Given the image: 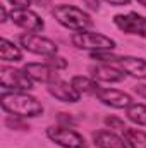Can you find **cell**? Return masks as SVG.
<instances>
[{"mask_svg": "<svg viewBox=\"0 0 146 148\" xmlns=\"http://www.w3.org/2000/svg\"><path fill=\"white\" fill-rule=\"evenodd\" d=\"M0 107L5 114L19 115L24 119H35L45 112L41 102L28 91H3L0 95Z\"/></svg>", "mask_w": 146, "mask_h": 148, "instance_id": "1", "label": "cell"}, {"mask_svg": "<svg viewBox=\"0 0 146 148\" xmlns=\"http://www.w3.org/2000/svg\"><path fill=\"white\" fill-rule=\"evenodd\" d=\"M52 17L60 24L64 26L65 29H71L74 33H81V31H88L89 28H93V19L91 16L76 7V5H69V3H60V5H55L52 7Z\"/></svg>", "mask_w": 146, "mask_h": 148, "instance_id": "2", "label": "cell"}, {"mask_svg": "<svg viewBox=\"0 0 146 148\" xmlns=\"http://www.w3.org/2000/svg\"><path fill=\"white\" fill-rule=\"evenodd\" d=\"M71 43L79 50L86 52H107V50H115L117 41L113 38L107 36L103 33H95V31H81V33H72Z\"/></svg>", "mask_w": 146, "mask_h": 148, "instance_id": "3", "label": "cell"}, {"mask_svg": "<svg viewBox=\"0 0 146 148\" xmlns=\"http://www.w3.org/2000/svg\"><path fill=\"white\" fill-rule=\"evenodd\" d=\"M0 84L5 91H31L35 83L28 77V74L17 67L2 64L0 66Z\"/></svg>", "mask_w": 146, "mask_h": 148, "instance_id": "4", "label": "cell"}, {"mask_svg": "<svg viewBox=\"0 0 146 148\" xmlns=\"http://www.w3.org/2000/svg\"><path fill=\"white\" fill-rule=\"evenodd\" d=\"M46 138L59 145L62 148H88V143L84 140V136L77 131H74L72 127H67V126H50L46 127L45 131Z\"/></svg>", "mask_w": 146, "mask_h": 148, "instance_id": "5", "label": "cell"}, {"mask_svg": "<svg viewBox=\"0 0 146 148\" xmlns=\"http://www.w3.org/2000/svg\"><path fill=\"white\" fill-rule=\"evenodd\" d=\"M19 45L29 53L41 55V57H52L59 53V45L53 40L41 36L38 33H23L19 36Z\"/></svg>", "mask_w": 146, "mask_h": 148, "instance_id": "6", "label": "cell"}, {"mask_svg": "<svg viewBox=\"0 0 146 148\" xmlns=\"http://www.w3.org/2000/svg\"><path fill=\"white\" fill-rule=\"evenodd\" d=\"M113 24L126 35H134L146 40V17L138 12L117 14L113 16Z\"/></svg>", "mask_w": 146, "mask_h": 148, "instance_id": "7", "label": "cell"}, {"mask_svg": "<svg viewBox=\"0 0 146 148\" xmlns=\"http://www.w3.org/2000/svg\"><path fill=\"white\" fill-rule=\"evenodd\" d=\"M10 21L26 33H41L45 29V21L31 9H12Z\"/></svg>", "mask_w": 146, "mask_h": 148, "instance_id": "8", "label": "cell"}, {"mask_svg": "<svg viewBox=\"0 0 146 148\" xmlns=\"http://www.w3.org/2000/svg\"><path fill=\"white\" fill-rule=\"evenodd\" d=\"M23 71L28 74V77L33 81V83H41V84H50L59 77V71H55L52 66H48L46 62L41 64V62H28L23 66Z\"/></svg>", "mask_w": 146, "mask_h": 148, "instance_id": "9", "label": "cell"}, {"mask_svg": "<svg viewBox=\"0 0 146 148\" xmlns=\"http://www.w3.org/2000/svg\"><path fill=\"white\" fill-rule=\"evenodd\" d=\"M95 97L98 98V102L112 109H127L132 103V97L129 93L115 88H100Z\"/></svg>", "mask_w": 146, "mask_h": 148, "instance_id": "10", "label": "cell"}, {"mask_svg": "<svg viewBox=\"0 0 146 148\" xmlns=\"http://www.w3.org/2000/svg\"><path fill=\"white\" fill-rule=\"evenodd\" d=\"M48 93L59 100V102H64V103H77L81 100V95L76 91L71 84V81H64V79H57L53 83L48 84Z\"/></svg>", "mask_w": 146, "mask_h": 148, "instance_id": "11", "label": "cell"}, {"mask_svg": "<svg viewBox=\"0 0 146 148\" xmlns=\"http://www.w3.org/2000/svg\"><path fill=\"white\" fill-rule=\"evenodd\" d=\"M91 77L98 83H122L126 79V73L115 66L110 64H100L89 69Z\"/></svg>", "mask_w": 146, "mask_h": 148, "instance_id": "12", "label": "cell"}, {"mask_svg": "<svg viewBox=\"0 0 146 148\" xmlns=\"http://www.w3.org/2000/svg\"><path fill=\"white\" fill-rule=\"evenodd\" d=\"M91 138H93L95 147L98 148H129L124 136H119L112 129L110 131L108 129H96L91 134Z\"/></svg>", "mask_w": 146, "mask_h": 148, "instance_id": "13", "label": "cell"}, {"mask_svg": "<svg viewBox=\"0 0 146 148\" xmlns=\"http://www.w3.org/2000/svg\"><path fill=\"white\" fill-rule=\"evenodd\" d=\"M119 69H122L131 77L146 79V60L145 59L132 57V55H124V57L119 59Z\"/></svg>", "mask_w": 146, "mask_h": 148, "instance_id": "14", "label": "cell"}, {"mask_svg": "<svg viewBox=\"0 0 146 148\" xmlns=\"http://www.w3.org/2000/svg\"><path fill=\"white\" fill-rule=\"evenodd\" d=\"M0 57H2L3 64H7V62L16 64V62L23 60V50L14 41H10L9 38H2L0 40Z\"/></svg>", "mask_w": 146, "mask_h": 148, "instance_id": "15", "label": "cell"}, {"mask_svg": "<svg viewBox=\"0 0 146 148\" xmlns=\"http://www.w3.org/2000/svg\"><path fill=\"white\" fill-rule=\"evenodd\" d=\"M71 84L79 95H96L98 90L102 88L98 84V81H95L93 77H88V76H72Z\"/></svg>", "mask_w": 146, "mask_h": 148, "instance_id": "16", "label": "cell"}, {"mask_svg": "<svg viewBox=\"0 0 146 148\" xmlns=\"http://www.w3.org/2000/svg\"><path fill=\"white\" fill-rule=\"evenodd\" d=\"M122 136L129 148H146V131L136 127H126Z\"/></svg>", "mask_w": 146, "mask_h": 148, "instance_id": "17", "label": "cell"}, {"mask_svg": "<svg viewBox=\"0 0 146 148\" xmlns=\"http://www.w3.org/2000/svg\"><path fill=\"white\" fill-rule=\"evenodd\" d=\"M126 115H127V119H129L131 122L146 127V105L145 103H136V102H132V103L126 109Z\"/></svg>", "mask_w": 146, "mask_h": 148, "instance_id": "18", "label": "cell"}, {"mask_svg": "<svg viewBox=\"0 0 146 148\" xmlns=\"http://www.w3.org/2000/svg\"><path fill=\"white\" fill-rule=\"evenodd\" d=\"M3 124L9 129H12V131H28L29 129V124L26 122V119L24 117H19V115H10V114L5 115Z\"/></svg>", "mask_w": 146, "mask_h": 148, "instance_id": "19", "label": "cell"}, {"mask_svg": "<svg viewBox=\"0 0 146 148\" xmlns=\"http://www.w3.org/2000/svg\"><path fill=\"white\" fill-rule=\"evenodd\" d=\"M89 57H91L93 60L100 62V64H110V66L119 64V59H120V57L115 55L112 50H107V52H91Z\"/></svg>", "mask_w": 146, "mask_h": 148, "instance_id": "20", "label": "cell"}, {"mask_svg": "<svg viewBox=\"0 0 146 148\" xmlns=\"http://www.w3.org/2000/svg\"><path fill=\"white\" fill-rule=\"evenodd\" d=\"M103 122H105V126L108 129H112V131H124L127 127L126 126V121L122 117H119V115H107L103 119Z\"/></svg>", "mask_w": 146, "mask_h": 148, "instance_id": "21", "label": "cell"}, {"mask_svg": "<svg viewBox=\"0 0 146 148\" xmlns=\"http://www.w3.org/2000/svg\"><path fill=\"white\" fill-rule=\"evenodd\" d=\"M46 64L52 66L55 71H65L69 67V60H65L64 57H60L59 53L57 55H52V57H46Z\"/></svg>", "mask_w": 146, "mask_h": 148, "instance_id": "22", "label": "cell"}, {"mask_svg": "<svg viewBox=\"0 0 146 148\" xmlns=\"http://www.w3.org/2000/svg\"><path fill=\"white\" fill-rule=\"evenodd\" d=\"M57 121H59L60 126H67V127L76 126V119H74L71 114H65V112H59L57 114Z\"/></svg>", "mask_w": 146, "mask_h": 148, "instance_id": "23", "label": "cell"}, {"mask_svg": "<svg viewBox=\"0 0 146 148\" xmlns=\"http://www.w3.org/2000/svg\"><path fill=\"white\" fill-rule=\"evenodd\" d=\"M7 2L12 5V9H29L33 3V0H7Z\"/></svg>", "mask_w": 146, "mask_h": 148, "instance_id": "24", "label": "cell"}, {"mask_svg": "<svg viewBox=\"0 0 146 148\" xmlns=\"http://www.w3.org/2000/svg\"><path fill=\"white\" fill-rule=\"evenodd\" d=\"M83 3H84L89 10H93V12H98L100 7H102V0H83Z\"/></svg>", "mask_w": 146, "mask_h": 148, "instance_id": "25", "label": "cell"}, {"mask_svg": "<svg viewBox=\"0 0 146 148\" xmlns=\"http://www.w3.org/2000/svg\"><path fill=\"white\" fill-rule=\"evenodd\" d=\"M132 90H134V93H136L138 97H141V98L146 100V83H138Z\"/></svg>", "mask_w": 146, "mask_h": 148, "instance_id": "26", "label": "cell"}, {"mask_svg": "<svg viewBox=\"0 0 146 148\" xmlns=\"http://www.w3.org/2000/svg\"><path fill=\"white\" fill-rule=\"evenodd\" d=\"M103 2H107V3L113 5V7H120V5H129L131 3V0H103Z\"/></svg>", "mask_w": 146, "mask_h": 148, "instance_id": "27", "label": "cell"}, {"mask_svg": "<svg viewBox=\"0 0 146 148\" xmlns=\"http://www.w3.org/2000/svg\"><path fill=\"white\" fill-rule=\"evenodd\" d=\"M0 12H2V19H0V21H2V23H5V21H7V19H10V14H9V12H7V9H5V7H3V5H2V7H0Z\"/></svg>", "mask_w": 146, "mask_h": 148, "instance_id": "28", "label": "cell"}, {"mask_svg": "<svg viewBox=\"0 0 146 148\" xmlns=\"http://www.w3.org/2000/svg\"><path fill=\"white\" fill-rule=\"evenodd\" d=\"M33 3H36L40 7H50L52 5V0H33Z\"/></svg>", "mask_w": 146, "mask_h": 148, "instance_id": "29", "label": "cell"}, {"mask_svg": "<svg viewBox=\"0 0 146 148\" xmlns=\"http://www.w3.org/2000/svg\"><path fill=\"white\" fill-rule=\"evenodd\" d=\"M139 5H143V7H146V0H136Z\"/></svg>", "mask_w": 146, "mask_h": 148, "instance_id": "30", "label": "cell"}]
</instances>
